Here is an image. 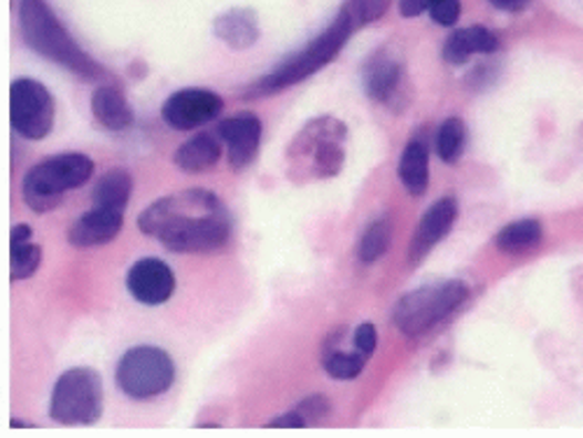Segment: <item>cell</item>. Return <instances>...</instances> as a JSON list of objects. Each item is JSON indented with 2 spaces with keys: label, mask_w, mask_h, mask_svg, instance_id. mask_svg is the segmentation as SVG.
<instances>
[{
  "label": "cell",
  "mask_w": 583,
  "mask_h": 438,
  "mask_svg": "<svg viewBox=\"0 0 583 438\" xmlns=\"http://www.w3.org/2000/svg\"><path fill=\"white\" fill-rule=\"evenodd\" d=\"M10 124L21 138L42 140L54 126V98L42 82L19 77L10 86Z\"/></svg>",
  "instance_id": "obj_9"
},
{
  "label": "cell",
  "mask_w": 583,
  "mask_h": 438,
  "mask_svg": "<svg viewBox=\"0 0 583 438\" xmlns=\"http://www.w3.org/2000/svg\"><path fill=\"white\" fill-rule=\"evenodd\" d=\"M391 240H393V225L391 219H376L360 238V246H357V257L362 264H374L378 261L387 248H391Z\"/></svg>",
  "instance_id": "obj_24"
},
{
  "label": "cell",
  "mask_w": 583,
  "mask_h": 438,
  "mask_svg": "<svg viewBox=\"0 0 583 438\" xmlns=\"http://www.w3.org/2000/svg\"><path fill=\"white\" fill-rule=\"evenodd\" d=\"M126 290L143 305H162L176 292V275L166 261L143 257L126 273Z\"/></svg>",
  "instance_id": "obj_11"
},
{
  "label": "cell",
  "mask_w": 583,
  "mask_h": 438,
  "mask_svg": "<svg viewBox=\"0 0 583 438\" xmlns=\"http://www.w3.org/2000/svg\"><path fill=\"white\" fill-rule=\"evenodd\" d=\"M355 27L357 24H355L351 10L343 8L334 17L332 24L320 35H315L304 50H299L285 61H280L269 75L254 82L248 90V96H269V94L283 92L288 90V86H294L299 82L309 80L320 69H325L330 61L336 59V54L345 48V42H348V38L353 35Z\"/></svg>",
  "instance_id": "obj_4"
},
{
  "label": "cell",
  "mask_w": 583,
  "mask_h": 438,
  "mask_svg": "<svg viewBox=\"0 0 583 438\" xmlns=\"http://www.w3.org/2000/svg\"><path fill=\"white\" fill-rule=\"evenodd\" d=\"M399 180L412 196H423L429 185V155L427 147L420 140H412L402 152L397 166Z\"/></svg>",
  "instance_id": "obj_21"
},
{
  "label": "cell",
  "mask_w": 583,
  "mask_h": 438,
  "mask_svg": "<svg viewBox=\"0 0 583 438\" xmlns=\"http://www.w3.org/2000/svg\"><path fill=\"white\" fill-rule=\"evenodd\" d=\"M132 191H134V178L128 175V170L111 168L98 178L92 191V201L98 208H111V210L124 212L128 199H132Z\"/></svg>",
  "instance_id": "obj_22"
},
{
  "label": "cell",
  "mask_w": 583,
  "mask_h": 438,
  "mask_svg": "<svg viewBox=\"0 0 583 438\" xmlns=\"http://www.w3.org/2000/svg\"><path fill=\"white\" fill-rule=\"evenodd\" d=\"M362 82L364 90L374 101L391 103L404 82V65L399 59L387 52H376L369 56V61L364 63L362 69Z\"/></svg>",
  "instance_id": "obj_15"
},
{
  "label": "cell",
  "mask_w": 583,
  "mask_h": 438,
  "mask_svg": "<svg viewBox=\"0 0 583 438\" xmlns=\"http://www.w3.org/2000/svg\"><path fill=\"white\" fill-rule=\"evenodd\" d=\"M460 12H462L460 0H437V3L429 8L431 19H435L439 27H456Z\"/></svg>",
  "instance_id": "obj_29"
},
{
  "label": "cell",
  "mask_w": 583,
  "mask_h": 438,
  "mask_svg": "<svg viewBox=\"0 0 583 438\" xmlns=\"http://www.w3.org/2000/svg\"><path fill=\"white\" fill-rule=\"evenodd\" d=\"M138 229L170 252L206 254L229 243L233 222L218 194L185 189L147 206L138 217Z\"/></svg>",
  "instance_id": "obj_1"
},
{
  "label": "cell",
  "mask_w": 583,
  "mask_h": 438,
  "mask_svg": "<svg viewBox=\"0 0 583 438\" xmlns=\"http://www.w3.org/2000/svg\"><path fill=\"white\" fill-rule=\"evenodd\" d=\"M542 225L537 219H518V222L507 225L494 236V248L504 254H525L542 243Z\"/></svg>",
  "instance_id": "obj_23"
},
{
  "label": "cell",
  "mask_w": 583,
  "mask_h": 438,
  "mask_svg": "<svg viewBox=\"0 0 583 438\" xmlns=\"http://www.w3.org/2000/svg\"><path fill=\"white\" fill-rule=\"evenodd\" d=\"M212 33L231 50H250L259 40L257 14L248 8H231L212 21Z\"/></svg>",
  "instance_id": "obj_17"
},
{
  "label": "cell",
  "mask_w": 583,
  "mask_h": 438,
  "mask_svg": "<svg viewBox=\"0 0 583 438\" xmlns=\"http://www.w3.org/2000/svg\"><path fill=\"white\" fill-rule=\"evenodd\" d=\"M29 225H14L10 233V275L12 280H29L42 261V248L33 243Z\"/></svg>",
  "instance_id": "obj_20"
},
{
  "label": "cell",
  "mask_w": 583,
  "mask_h": 438,
  "mask_svg": "<svg viewBox=\"0 0 583 438\" xmlns=\"http://www.w3.org/2000/svg\"><path fill=\"white\" fill-rule=\"evenodd\" d=\"M122 227H124L122 210L94 206L90 212H84L82 217L75 219V225L69 231V243L82 250L105 246L119 236Z\"/></svg>",
  "instance_id": "obj_14"
},
{
  "label": "cell",
  "mask_w": 583,
  "mask_h": 438,
  "mask_svg": "<svg viewBox=\"0 0 583 438\" xmlns=\"http://www.w3.org/2000/svg\"><path fill=\"white\" fill-rule=\"evenodd\" d=\"M500 48V40L486 27H467L452 31L444 42V61L452 65L467 63L473 54H494Z\"/></svg>",
  "instance_id": "obj_16"
},
{
  "label": "cell",
  "mask_w": 583,
  "mask_h": 438,
  "mask_svg": "<svg viewBox=\"0 0 583 438\" xmlns=\"http://www.w3.org/2000/svg\"><path fill=\"white\" fill-rule=\"evenodd\" d=\"M345 136H348V128L334 117L311 119L292 138L285 152L290 180L309 182L339 175L345 161Z\"/></svg>",
  "instance_id": "obj_3"
},
{
  "label": "cell",
  "mask_w": 583,
  "mask_h": 438,
  "mask_svg": "<svg viewBox=\"0 0 583 438\" xmlns=\"http://www.w3.org/2000/svg\"><path fill=\"white\" fill-rule=\"evenodd\" d=\"M467 143V126L458 117H448L437 131V155L444 164H456Z\"/></svg>",
  "instance_id": "obj_25"
},
{
  "label": "cell",
  "mask_w": 583,
  "mask_h": 438,
  "mask_svg": "<svg viewBox=\"0 0 583 438\" xmlns=\"http://www.w3.org/2000/svg\"><path fill=\"white\" fill-rule=\"evenodd\" d=\"M322 366H325L327 374L336 380H353L364 371L366 355H362L360 350L357 353H341V350H334V353L325 355Z\"/></svg>",
  "instance_id": "obj_26"
},
{
  "label": "cell",
  "mask_w": 583,
  "mask_h": 438,
  "mask_svg": "<svg viewBox=\"0 0 583 438\" xmlns=\"http://www.w3.org/2000/svg\"><path fill=\"white\" fill-rule=\"evenodd\" d=\"M458 212L460 208L456 199H439L435 206H429V210L420 217V225L412 236V243H408V261L412 264H420L441 243L450 233L452 225H456Z\"/></svg>",
  "instance_id": "obj_12"
},
{
  "label": "cell",
  "mask_w": 583,
  "mask_h": 438,
  "mask_svg": "<svg viewBox=\"0 0 583 438\" xmlns=\"http://www.w3.org/2000/svg\"><path fill=\"white\" fill-rule=\"evenodd\" d=\"M115 378L128 399L147 401L170 389L176 380V364L162 347L138 345L122 355Z\"/></svg>",
  "instance_id": "obj_8"
},
{
  "label": "cell",
  "mask_w": 583,
  "mask_h": 438,
  "mask_svg": "<svg viewBox=\"0 0 583 438\" xmlns=\"http://www.w3.org/2000/svg\"><path fill=\"white\" fill-rule=\"evenodd\" d=\"M294 410L311 427V425H320L322 420H325L327 415H330V410H332V406H330L327 397H322V394H313V397H306Z\"/></svg>",
  "instance_id": "obj_28"
},
{
  "label": "cell",
  "mask_w": 583,
  "mask_h": 438,
  "mask_svg": "<svg viewBox=\"0 0 583 438\" xmlns=\"http://www.w3.org/2000/svg\"><path fill=\"white\" fill-rule=\"evenodd\" d=\"M19 27L35 54L71 71L75 77L84 82H105L111 77L105 65L80 48L48 0H19Z\"/></svg>",
  "instance_id": "obj_2"
},
{
  "label": "cell",
  "mask_w": 583,
  "mask_h": 438,
  "mask_svg": "<svg viewBox=\"0 0 583 438\" xmlns=\"http://www.w3.org/2000/svg\"><path fill=\"white\" fill-rule=\"evenodd\" d=\"M304 427H309V425L296 410H290L285 415H278V418L267 423V429H304Z\"/></svg>",
  "instance_id": "obj_31"
},
{
  "label": "cell",
  "mask_w": 583,
  "mask_h": 438,
  "mask_svg": "<svg viewBox=\"0 0 583 438\" xmlns=\"http://www.w3.org/2000/svg\"><path fill=\"white\" fill-rule=\"evenodd\" d=\"M103 413V380L94 368H69L61 374L50 399L52 420L66 427H92Z\"/></svg>",
  "instance_id": "obj_6"
},
{
  "label": "cell",
  "mask_w": 583,
  "mask_h": 438,
  "mask_svg": "<svg viewBox=\"0 0 583 438\" xmlns=\"http://www.w3.org/2000/svg\"><path fill=\"white\" fill-rule=\"evenodd\" d=\"M222 157V143L218 134L210 131H201V134L191 136L185 140L176 155H173V164H176L183 173H206L218 166Z\"/></svg>",
  "instance_id": "obj_18"
},
{
  "label": "cell",
  "mask_w": 583,
  "mask_h": 438,
  "mask_svg": "<svg viewBox=\"0 0 583 438\" xmlns=\"http://www.w3.org/2000/svg\"><path fill=\"white\" fill-rule=\"evenodd\" d=\"M94 175V161L73 152V155H54L35 164L21 180V196L24 204L42 215L54 210L63 194L82 187Z\"/></svg>",
  "instance_id": "obj_5"
},
{
  "label": "cell",
  "mask_w": 583,
  "mask_h": 438,
  "mask_svg": "<svg viewBox=\"0 0 583 438\" xmlns=\"http://www.w3.org/2000/svg\"><path fill=\"white\" fill-rule=\"evenodd\" d=\"M225 109V101L210 90H180L170 94L162 105V119L176 131H194L212 119H218Z\"/></svg>",
  "instance_id": "obj_10"
},
{
  "label": "cell",
  "mask_w": 583,
  "mask_h": 438,
  "mask_svg": "<svg viewBox=\"0 0 583 438\" xmlns=\"http://www.w3.org/2000/svg\"><path fill=\"white\" fill-rule=\"evenodd\" d=\"M469 296L467 284L458 280H446L439 284H425V288L406 294L393 313L395 326L404 336H420L431 326L444 322L450 313H456Z\"/></svg>",
  "instance_id": "obj_7"
},
{
  "label": "cell",
  "mask_w": 583,
  "mask_h": 438,
  "mask_svg": "<svg viewBox=\"0 0 583 438\" xmlns=\"http://www.w3.org/2000/svg\"><path fill=\"white\" fill-rule=\"evenodd\" d=\"M376 343H378V334H376V326L374 324L364 322V324H360L355 328V347L360 350L362 355L372 357L374 350H376Z\"/></svg>",
  "instance_id": "obj_30"
},
{
  "label": "cell",
  "mask_w": 583,
  "mask_h": 438,
  "mask_svg": "<svg viewBox=\"0 0 583 438\" xmlns=\"http://www.w3.org/2000/svg\"><path fill=\"white\" fill-rule=\"evenodd\" d=\"M355 24H372V21L381 19L385 14V10L391 8V0H348V6Z\"/></svg>",
  "instance_id": "obj_27"
},
{
  "label": "cell",
  "mask_w": 583,
  "mask_h": 438,
  "mask_svg": "<svg viewBox=\"0 0 583 438\" xmlns=\"http://www.w3.org/2000/svg\"><path fill=\"white\" fill-rule=\"evenodd\" d=\"M488 3L502 12H523L530 6V0H488Z\"/></svg>",
  "instance_id": "obj_33"
},
{
  "label": "cell",
  "mask_w": 583,
  "mask_h": 438,
  "mask_svg": "<svg viewBox=\"0 0 583 438\" xmlns=\"http://www.w3.org/2000/svg\"><path fill=\"white\" fill-rule=\"evenodd\" d=\"M262 122H259L252 113H239L229 119H222L218 126V136L227 145L229 152V166L241 170L246 168L262 143Z\"/></svg>",
  "instance_id": "obj_13"
},
{
  "label": "cell",
  "mask_w": 583,
  "mask_h": 438,
  "mask_svg": "<svg viewBox=\"0 0 583 438\" xmlns=\"http://www.w3.org/2000/svg\"><path fill=\"white\" fill-rule=\"evenodd\" d=\"M435 3L437 0H399V12H402V17L412 19V17L427 12Z\"/></svg>",
  "instance_id": "obj_32"
},
{
  "label": "cell",
  "mask_w": 583,
  "mask_h": 438,
  "mask_svg": "<svg viewBox=\"0 0 583 438\" xmlns=\"http://www.w3.org/2000/svg\"><path fill=\"white\" fill-rule=\"evenodd\" d=\"M92 115L107 131H126L134 126V109L124 94L111 84H103L92 94Z\"/></svg>",
  "instance_id": "obj_19"
}]
</instances>
